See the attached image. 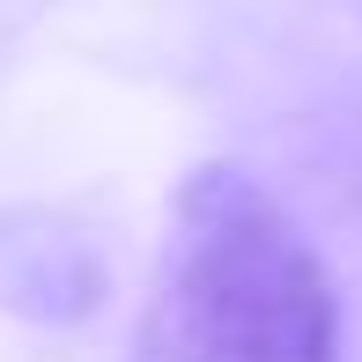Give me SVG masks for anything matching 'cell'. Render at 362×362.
<instances>
[{
  "label": "cell",
  "mask_w": 362,
  "mask_h": 362,
  "mask_svg": "<svg viewBox=\"0 0 362 362\" xmlns=\"http://www.w3.org/2000/svg\"><path fill=\"white\" fill-rule=\"evenodd\" d=\"M340 296L310 237L244 163H200L170 200L126 362H333Z\"/></svg>",
  "instance_id": "1"
},
{
  "label": "cell",
  "mask_w": 362,
  "mask_h": 362,
  "mask_svg": "<svg viewBox=\"0 0 362 362\" xmlns=\"http://www.w3.org/2000/svg\"><path fill=\"white\" fill-rule=\"evenodd\" d=\"M0 303L30 310V318H81L96 303V259L81 237H52V229L0 222Z\"/></svg>",
  "instance_id": "2"
}]
</instances>
